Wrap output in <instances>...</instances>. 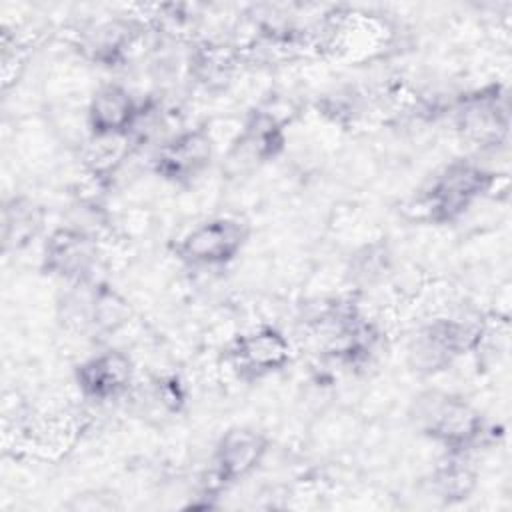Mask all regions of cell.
<instances>
[{
	"label": "cell",
	"mask_w": 512,
	"mask_h": 512,
	"mask_svg": "<svg viewBox=\"0 0 512 512\" xmlns=\"http://www.w3.org/2000/svg\"><path fill=\"white\" fill-rule=\"evenodd\" d=\"M446 460L434 470L432 490L446 502H458L468 498L476 486V474L466 462V454L446 452Z\"/></svg>",
	"instance_id": "2e32d148"
},
{
	"label": "cell",
	"mask_w": 512,
	"mask_h": 512,
	"mask_svg": "<svg viewBox=\"0 0 512 512\" xmlns=\"http://www.w3.org/2000/svg\"><path fill=\"white\" fill-rule=\"evenodd\" d=\"M292 360V342L272 326L260 324L240 332L228 346V362L248 380L282 372Z\"/></svg>",
	"instance_id": "52a82bcc"
},
{
	"label": "cell",
	"mask_w": 512,
	"mask_h": 512,
	"mask_svg": "<svg viewBox=\"0 0 512 512\" xmlns=\"http://www.w3.org/2000/svg\"><path fill=\"white\" fill-rule=\"evenodd\" d=\"M284 148V124L268 110H256L240 130L232 156L242 162L272 160Z\"/></svg>",
	"instance_id": "4fadbf2b"
},
{
	"label": "cell",
	"mask_w": 512,
	"mask_h": 512,
	"mask_svg": "<svg viewBox=\"0 0 512 512\" xmlns=\"http://www.w3.org/2000/svg\"><path fill=\"white\" fill-rule=\"evenodd\" d=\"M154 398L162 404V408H166L170 412H178L186 400V392H184V386L178 380V376H166V378L156 380Z\"/></svg>",
	"instance_id": "e0dca14e"
},
{
	"label": "cell",
	"mask_w": 512,
	"mask_h": 512,
	"mask_svg": "<svg viewBox=\"0 0 512 512\" xmlns=\"http://www.w3.org/2000/svg\"><path fill=\"white\" fill-rule=\"evenodd\" d=\"M458 132L480 148H492L508 138L510 112L504 90L496 84L464 94L454 106Z\"/></svg>",
	"instance_id": "8992f818"
},
{
	"label": "cell",
	"mask_w": 512,
	"mask_h": 512,
	"mask_svg": "<svg viewBox=\"0 0 512 512\" xmlns=\"http://www.w3.org/2000/svg\"><path fill=\"white\" fill-rule=\"evenodd\" d=\"M144 102L130 88L118 82H102L86 106V126L90 138H130Z\"/></svg>",
	"instance_id": "9c48e42d"
},
{
	"label": "cell",
	"mask_w": 512,
	"mask_h": 512,
	"mask_svg": "<svg viewBox=\"0 0 512 512\" xmlns=\"http://www.w3.org/2000/svg\"><path fill=\"white\" fill-rule=\"evenodd\" d=\"M484 334L478 318L456 314L436 316L420 324L406 342V364L420 376L448 370L460 356L472 352Z\"/></svg>",
	"instance_id": "7a4b0ae2"
},
{
	"label": "cell",
	"mask_w": 512,
	"mask_h": 512,
	"mask_svg": "<svg viewBox=\"0 0 512 512\" xmlns=\"http://www.w3.org/2000/svg\"><path fill=\"white\" fill-rule=\"evenodd\" d=\"M140 38V26L134 20L112 18L94 24L82 38L88 58L102 66H118Z\"/></svg>",
	"instance_id": "5bb4252c"
},
{
	"label": "cell",
	"mask_w": 512,
	"mask_h": 512,
	"mask_svg": "<svg viewBox=\"0 0 512 512\" xmlns=\"http://www.w3.org/2000/svg\"><path fill=\"white\" fill-rule=\"evenodd\" d=\"M408 416L422 436L450 454H466L486 432L484 416L470 400L438 388L420 392Z\"/></svg>",
	"instance_id": "6da1fadb"
},
{
	"label": "cell",
	"mask_w": 512,
	"mask_h": 512,
	"mask_svg": "<svg viewBox=\"0 0 512 512\" xmlns=\"http://www.w3.org/2000/svg\"><path fill=\"white\" fill-rule=\"evenodd\" d=\"M250 238V228L236 216H212L186 230L174 246L178 260L192 268H222L234 262Z\"/></svg>",
	"instance_id": "277c9868"
},
{
	"label": "cell",
	"mask_w": 512,
	"mask_h": 512,
	"mask_svg": "<svg viewBox=\"0 0 512 512\" xmlns=\"http://www.w3.org/2000/svg\"><path fill=\"white\" fill-rule=\"evenodd\" d=\"M214 154V142L206 128L180 130L158 146L152 156V166L158 176L170 182H192L200 176Z\"/></svg>",
	"instance_id": "30bf717a"
},
{
	"label": "cell",
	"mask_w": 512,
	"mask_h": 512,
	"mask_svg": "<svg viewBox=\"0 0 512 512\" xmlns=\"http://www.w3.org/2000/svg\"><path fill=\"white\" fill-rule=\"evenodd\" d=\"M44 214L38 204L30 198L14 196L4 202L2 208V242L4 250H22L26 248L42 230Z\"/></svg>",
	"instance_id": "9a60e30c"
},
{
	"label": "cell",
	"mask_w": 512,
	"mask_h": 512,
	"mask_svg": "<svg viewBox=\"0 0 512 512\" xmlns=\"http://www.w3.org/2000/svg\"><path fill=\"white\" fill-rule=\"evenodd\" d=\"M270 440L252 426H232L214 444L210 456V478L214 486L226 488L248 478L264 462Z\"/></svg>",
	"instance_id": "ba28073f"
},
{
	"label": "cell",
	"mask_w": 512,
	"mask_h": 512,
	"mask_svg": "<svg viewBox=\"0 0 512 512\" xmlns=\"http://www.w3.org/2000/svg\"><path fill=\"white\" fill-rule=\"evenodd\" d=\"M80 394L90 402H112L128 394L134 384V364L122 350H102L76 366L74 372Z\"/></svg>",
	"instance_id": "8fae6325"
},
{
	"label": "cell",
	"mask_w": 512,
	"mask_h": 512,
	"mask_svg": "<svg viewBox=\"0 0 512 512\" xmlns=\"http://www.w3.org/2000/svg\"><path fill=\"white\" fill-rule=\"evenodd\" d=\"M494 176L472 160H452L420 190L416 206L424 218L436 224L454 222L490 194L496 182Z\"/></svg>",
	"instance_id": "3957f363"
},
{
	"label": "cell",
	"mask_w": 512,
	"mask_h": 512,
	"mask_svg": "<svg viewBox=\"0 0 512 512\" xmlns=\"http://www.w3.org/2000/svg\"><path fill=\"white\" fill-rule=\"evenodd\" d=\"M70 288L74 290V304L70 306L72 318L80 320L84 328H90L96 334H116L134 314L128 298L106 282L96 280Z\"/></svg>",
	"instance_id": "7c38bea8"
},
{
	"label": "cell",
	"mask_w": 512,
	"mask_h": 512,
	"mask_svg": "<svg viewBox=\"0 0 512 512\" xmlns=\"http://www.w3.org/2000/svg\"><path fill=\"white\" fill-rule=\"evenodd\" d=\"M100 252L96 238L78 226H62L42 246V270L70 286L96 282Z\"/></svg>",
	"instance_id": "5b68a950"
}]
</instances>
